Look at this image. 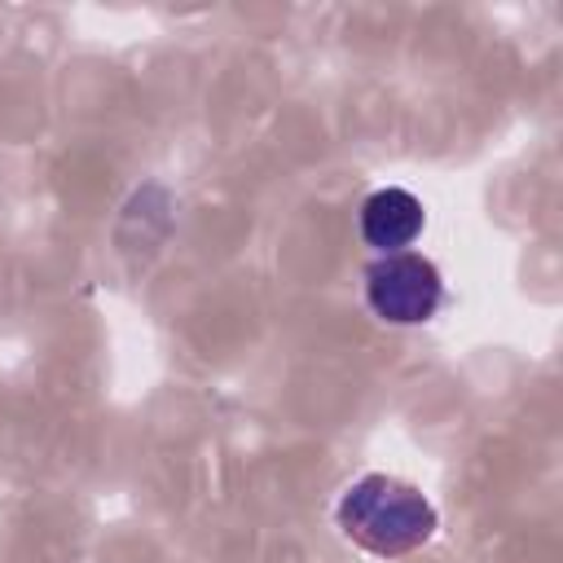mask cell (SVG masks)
Returning a JSON list of instances; mask_svg holds the SVG:
<instances>
[{
	"instance_id": "7a4b0ae2",
	"label": "cell",
	"mask_w": 563,
	"mask_h": 563,
	"mask_svg": "<svg viewBox=\"0 0 563 563\" xmlns=\"http://www.w3.org/2000/svg\"><path fill=\"white\" fill-rule=\"evenodd\" d=\"M365 303L387 325H422L444 303V277L427 255H378L365 268Z\"/></svg>"
},
{
	"instance_id": "6da1fadb",
	"label": "cell",
	"mask_w": 563,
	"mask_h": 563,
	"mask_svg": "<svg viewBox=\"0 0 563 563\" xmlns=\"http://www.w3.org/2000/svg\"><path fill=\"white\" fill-rule=\"evenodd\" d=\"M334 523L365 554H374V559H400V554L422 550L435 537L440 515H435V506L413 484L374 471V475L352 479L339 493Z\"/></svg>"
},
{
	"instance_id": "3957f363",
	"label": "cell",
	"mask_w": 563,
	"mask_h": 563,
	"mask_svg": "<svg viewBox=\"0 0 563 563\" xmlns=\"http://www.w3.org/2000/svg\"><path fill=\"white\" fill-rule=\"evenodd\" d=\"M422 224H427L422 202H418L409 189H400V185L374 189V194L361 202V216H356V229H361L365 246L378 251V255H396V251H405L409 242H418Z\"/></svg>"
}]
</instances>
